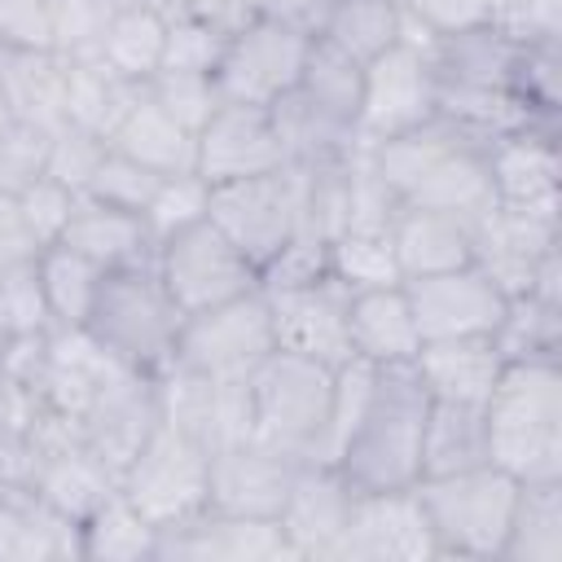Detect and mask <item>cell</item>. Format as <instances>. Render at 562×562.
Segmentation results:
<instances>
[{"label":"cell","instance_id":"cell-24","mask_svg":"<svg viewBox=\"0 0 562 562\" xmlns=\"http://www.w3.org/2000/svg\"><path fill=\"white\" fill-rule=\"evenodd\" d=\"M413 369H417L430 400L483 408V400L492 395V386L505 369V356L496 351L492 334H483V338H439V342H422V351L413 356Z\"/></svg>","mask_w":562,"mask_h":562},{"label":"cell","instance_id":"cell-27","mask_svg":"<svg viewBox=\"0 0 562 562\" xmlns=\"http://www.w3.org/2000/svg\"><path fill=\"white\" fill-rule=\"evenodd\" d=\"M0 92L9 119L57 132L66 123V61L53 48H0Z\"/></svg>","mask_w":562,"mask_h":562},{"label":"cell","instance_id":"cell-57","mask_svg":"<svg viewBox=\"0 0 562 562\" xmlns=\"http://www.w3.org/2000/svg\"><path fill=\"white\" fill-rule=\"evenodd\" d=\"M0 492H4V483H0Z\"/></svg>","mask_w":562,"mask_h":562},{"label":"cell","instance_id":"cell-56","mask_svg":"<svg viewBox=\"0 0 562 562\" xmlns=\"http://www.w3.org/2000/svg\"><path fill=\"white\" fill-rule=\"evenodd\" d=\"M4 342H9V334H4V329H0V351H4Z\"/></svg>","mask_w":562,"mask_h":562},{"label":"cell","instance_id":"cell-3","mask_svg":"<svg viewBox=\"0 0 562 562\" xmlns=\"http://www.w3.org/2000/svg\"><path fill=\"white\" fill-rule=\"evenodd\" d=\"M180 321L184 316L171 303L167 285L158 281L154 263H136V268H114L101 277L83 334L110 360L154 378L176 360Z\"/></svg>","mask_w":562,"mask_h":562},{"label":"cell","instance_id":"cell-20","mask_svg":"<svg viewBox=\"0 0 562 562\" xmlns=\"http://www.w3.org/2000/svg\"><path fill=\"white\" fill-rule=\"evenodd\" d=\"M496 206H562L558 123H522L487 145Z\"/></svg>","mask_w":562,"mask_h":562},{"label":"cell","instance_id":"cell-58","mask_svg":"<svg viewBox=\"0 0 562 562\" xmlns=\"http://www.w3.org/2000/svg\"><path fill=\"white\" fill-rule=\"evenodd\" d=\"M0 263H4V259H0Z\"/></svg>","mask_w":562,"mask_h":562},{"label":"cell","instance_id":"cell-30","mask_svg":"<svg viewBox=\"0 0 562 562\" xmlns=\"http://www.w3.org/2000/svg\"><path fill=\"white\" fill-rule=\"evenodd\" d=\"M154 553H158V527L119 487L79 522L83 562H154Z\"/></svg>","mask_w":562,"mask_h":562},{"label":"cell","instance_id":"cell-8","mask_svg":"<svg viewBox=\"0 0 562 562\" xmlns=\"http://www.w3.org/2000/svg\"><path fill=\"white\" fill-rule=\"evenodd\" d=\"M119 492L162 531L206 509L211 492V452L180 435L176 426L158 422L140 452L119 474Z\"/></svg>","mask_w":562,"mask_h":562},{"label":"cell","instance_id":"cell-31","mask_svg":"<svg viewBox=\"0 0 562 562\" xmlns=\"http://www.w3.org/2000/svg\"><path fill=\"white\" fill-rule=\"evenodd\" d=\"M140 92L145 83L114 75L105 61H75L66 66V123L88 127L110 140V132L140 101Z\"/></svg>","mask_w":562,"mask_h":562},{"label":"cell","instance_id":"cell-54","mask_svg":"<svg viewBox=\"0 0 562 562\" xmlns=\"http://www.w3.org/2000/svg\"><path fill=\"white\" fill-rule=\"evenodd\" d=\"M9 119V105H4V92H0V123Z\"/></svg>","mask_w":562,"mask_h":562},{"label":"cell","instance_id":"cell-25","mask_svg":"<svg viewBox=\"0 0 562 562\" xmlns=\"http://www.w3.org/2000/svg\"><path fill=\"white\" fill-rule=\"evenodd\" d=\"M61 246L79 250L83 259H92L101 272L114 268H136V263H154V233L145 224V215L136 211H119L110 202H97L88 193L75 198V211L66 220Z\"/></svg>","mask_w":562,"mask_h":562},{"label":"cell","instance_id":"cell-6","mask_svg":"<svg viewBox=\"0 0 562 562\" xmlns=\"http://www.w3.org/2000/svg\"><path fill=\"white\" fill-rule=\"evenodd\" d=\"M206 220L263 272L290 246V237L303 228L299 171L285 162V167L263 171V176L211 184Z\"/></svg>","mask_w":562,"mask_h":562},{"label":"cell","instance_id":"cell-33","mask_svg":"<svg viewBox=\"0 0 562 562\" xmlns=\"http://www.w3.org/2000/svg\"><path fill=\"white\" fill-rule=\"evenodd\" d=\"M487 461V426L483 408L474 404H443L430 400L426 430H422V479L452 474Z\"/></svg>","mask_w":562,"mask_h":562},{"label":"cell","instance_id":"cell-5","mask_svg":"<svg viewBox=\"0 0 562 562\" xmlns=\"http://www.w3.org/2000/svg\"><path fill=\"white\" fill-rule=\"evenodd\" d=\"M334 364L272 351L250 378V435L285 457L325 461L329 435V404H334Z\"/></svg>","mask_w":562,"mask_h":562},{"label":"cell","instance_id":"cell-2","mask_svg":"<svg viewBox=\"0 0 562 562\" xmlns=\"http://www.w3.org/2000/svg\"><path fill=\"white\" fill-rule=\"evenodd\" d=\"M483 426L487 461L518 483L562 479V360H505Z\"/></svg>","mask_w":562,"mask_h":562},{"label":"cell","instance_id":"cell-44","mask_svg":"<svg viewBox=\"0 0 562 562\" xmlns=\"http://www.w3.org/2000/svg\"><path fill=\"white\" fill-rule=\"evenodd\" d=\"M48 127L26 123V119H4L0 123V189L22 193L35 184L48 167Z\"/></svg>","mask_w":562,"mask_h":562},{"label":"cell","instance_id":"cell-16","mask_svg":"<svg viewBox=\"0 0 562 562\" xmlns=\"http://www.w3.org/2000/svg\"><path fill=\"white\" fill-rule=\"evenodd\" d=\"M356 505V487L334 461H299L294 483L285 492V505L277 514L281 540L290 558H329L338 553V540L347 531Z\"/></svg>","mask_w":562,"mask_h":562},{"label":"cell","instance_id":"cell-53","mask_svg":"<svg viewBox=\"0 0 562 562\" xmlns=\"http://www.w3.org/2000/svg\"><path fill=\"white\" fill-rule=\"evenodd\" d=\"M18 255H35V241H31L26 224H22L18 193L0 189V259H18Z\"/></svg>","mask_w":562,"mask_h":562},{"label":"cell","instance_id":"cell-49","mask_svg":"<svg viewBox=\"0 0 562 562\" xmlns=\"http://www.w3.org/2000/svg\"><path fill=\"white\" fill-rule=\"evenodd\" d=\"M400 13H404V40L413 44L487 22L483 0H400Z\"/></svg>","mask_w":562,"mask_h":562},{"label":"cell","instance_id":"cell-32","mask_svg":"<svg viewBox=\"0 0 562 562\" xmlns=\"http://www.w3.org/2000/svg\"><path fill=\"white\" fill-rule=\"evenodd\" d=\"M492 342L505 360H562V299L540 290L509 294Z\"/></svg>","mask_w":562,"mask_h":562},{"label":"cell","instance_id":"cell-45","mask_svg":"<svg viewBox=\"0 0 562 562\" xmlns=\"http://www.w3.org/2000/svg\"><path fill=\"white\" fill-rule=\"evenodd\" d=\"M224 31L202 18V13H184L167 22V48H162V66L158 70H198V75H215L220 53H224Z\"/></svg>","mask_w":562,"mask_h":562},{"label":"cell","instance_id":"cell-23","mask_svg":"<svg viewBox=\"0 0 562 562\" xmlns=\"http://www.w3.org/2000/svg\"><path fill=\"white\" fill-rule=\"evenodd\" d=\"M347 342H351V356L364 364H413V356L422 351V334H417L404 281L351 290Z\"/></svg>","mask_w":562,"mask_h":562},{"label":"cell","instance_id":"cell-55","mask_svg":"<svg viewBox=\"0 0 562 562\" xmlns=\"http://www.w3.org/2000/svg\"><path fill=\"white\" fill-rule=\"evenodd\" d=\"M483 4H487V13H492V9H496V4H505V0H483Z\"/></svg>","mask_w":562,"mask_h":562},{"label":"cell","instance_id":"cell-1","mask_svg":"<svg viewBox=\"0 0 562 562\" xmlns=\"http://www.w3.org/2000/svg\"><path fill=\"white\" fill-rule=\"evenodd\" d=\"M430 395L413 364H373V386L334 465L356 492H400L422 479Z\"/></svg>","mask_w":562,"mask_h":562},{"label":"cell","instance_id":"cell-12","mask_svg":"<svg viewBox=\"0 0 562 562\" xmlns=\"http://www.w3.org/2000/svg\"><path fill=\"white\" fill-rule=\"evenodd\" d=\"M430 114H435V75L426 61V44L400 40L364 66L360 114H356L360 145L400 136V132L426 123Z\"/></svg>","mask_w":562,"mask_h":562},{"label":"cell","instance_id":"cell-43","mask_svg":"<svg viewBox=\"0 0 562 562\" xmlns=\"http://www.w3.org/2000/svg\"><path fill=\"white\" fill-rule=\"evenodd\" d=\"M158 180H162L158 171H149V167H140L136 158H127V154H119L114 145H105V154H101V162H97V171H92V180H88L83 193L97 198V202H110V206H119V211L145 215V206H149Z\"/></svg>","mask_w":562,"mask_h":562},{"label":"cell","instance_id":"cell-51","mask_svg":"<svg viewBox=\"0 0 562 562\" xmlns=\"http://www.w3.org/2000/svg\"><path fill=\"white\" fill-rule=\"evenodd\" d=\"M0 48H48V0H0Z\"/></svg>","mask_w":562,"mask_h":562},{"label":"cell","instance_id":"cell-4","mask_svg":"<svg viewBox=\"0 0 562 562\" xmlns=\"http://www.w3.org/2000/svg\"><path fill=\"white\" fill-rule=\"evenodd\" d=\"M435 558H461V562H501L505 527L514 514L518 479L501 465L483 461L452 474H430L413 483Z\"/></svg>","mask_w":562,"mask_h":562},{"label":"cell","instance_id":"cell-50","mask_svg":"<svg viewBox=\"0 0 562 562\" xmlns=\"http://www.w3.org/2000/svg\"><path fill=\"white\" fill-rule=\"evenodd\" d=\"M487 22L514 44H562V0H505Z\"/></svg>","mask_w":562,"mask_h":562},{"label":"cell","instance_id":"cell-19","mask_svg":"<svg viewBox=\"0 0 562 562\" xmlns=\"http://www.w3.org/2000/svg\"><path fill=\"white\" fill-rule=\"evenodd\" d=\"M299 457H285L268 443H259L255 435L241 443H228L220 452H211V492H206V509L220 514H237V518H272L285 505V492L294 483Z\"/></svg>","mask_w":562,"mask_h":562},{"label":"cell","instance_id":"cell-7","mask_svg":"<svg viewBox=\"0 0 562 562\" xmlns=\"http://www.w3.org/2000/svg\"><path fill=\"white\" fill-rule=\"evenodd\" d=\"M154 272L167 285L180 316L206 312L215 303H228L237 294L259 290V268L202 215L154 246Z\"/></svg>","mask_w":562,"mask_h":562},{"label":"cell","instance_id":"cell-38","mask_svg":"<svg viewBox=\"0 0 562 562\" xmlns=\"http://www.w3.org/2000/svg\"><path fill=\"white\" fill-rule=\"evenodd\" d=\"M509 97L536 123H558L562 110V44H518L509 66Z\"/></svg>","mask_w":562,"mask_h":562},{"label":"cell","instance_id":"cell-37","mask_svg":"<svg viewBox=\"0 0 562 562\" xmlns=\"http://www.w3.org/2000/svg\"><path fill=\"white\" fill-rule=\"evenodd\" d=\"M162 48H167V22L158 13H149V9H114L97 61H105L123 79L145 83L162 66Z\"/></svg>","mask_w":562,"mask_h":562},{"label":"cell","instance_id":"cell-22","mask_svg":"<svg viewBox=\"0 0 562 562\" xmlns=\"http://www.w3.org/2000/svg\"><path fill=\"white\" fill-rule=\"evenodd\" d=\"M474 224L479 220L457 215V211H435V206L400 202L395 215H391V228H386L400 281L435 277V272L474 263Z\"/></svg>","mask_w":562,"mask_h":562},{"label":"cell","instance_id":"cell-34","mask_svg":"<svg viewBox=\"0 0 562 562\" xmlns=\"http://www.w3.org/2000/svg\"><path fill=\"white\" fill-rule=\"evenodd\" d=\"M360 88H364V66H360L356 57H347L342 48H334L329 40L312 35L294 92H299L303 101H312L321 114H329V119H338L342 127L356 132Z\"/></svg>","mask_w":562,"mask_h":562},{"label":"cell","instance_id":"cell-26","mask_svg":"<svg viewBox=\"0 0 562 562\" xmlns=\"http://www.w3.org/2000/svg\"><path fill=\"white\" fill-rule=\"evenodd\" d=\"M0 558L13 562H83L79 558V522L57 514L31 487L0 492Z\"/></svg>","mask_w":562,"mask_h":562},{"label":"cell","instance_id":"cell-41","mask_svg":"<svg viewBox=\"0 0 562 562\" xmlns=\"http://www.w3.org/2000/svg\"><path fill=\"white\" fill-rule=\"evenodd\" d=\"M0 329L9 338H18V334H48L53 329L35 255H18V259L0 263Z\"/></svg>","mask_w":562,"mask_h":562},{"label":"cell","instance_id":"cell-9","mask_svg":"<svg viewBox=\"0 0 562 562\" xmlns=\"http://www.w3.org/2000/svg\"><path fill=\"white\" fill-rule=\"evenodd\" d=\"M277 351L263 285L180 321L176 364L211 382H246Z\"/></svg>","mask_w":562,"mask_h":562},{"label":"cell","instance_id":"cell-40","mask_svg":"<svg viewBox=\"0 0 562 562\" xmlns=\"http://www.w3.org/2000/svg\"><path fill=\"white\" fill-rule=\"evenodd\" d=\"M110 18H114L110 0H48V48L66 66L97 61Z\"/></svg>","mask_w":562,"mask_h":562},{"label":"cell","instance_id":"cell-42","mask_svg":"<svg viewBox=\"0 0 562 562\" xmlns=\"http://www.w3.org/2000/svg\"><path fill=\"white\" fill-rule=\"evenodd\" d=\"M145 97L189 132H198L224 101L215 88V75H198V70H154L145 79Z\"/></svg>","mask_w":562,"mask_h":562},{"label":"cell","instance_id":"cell-46","mask_svg":"<svg viewBox=\"0 0 562 562\" xmlns=\"http://www.w3.org/2000/svg\"><path fill=\"white\" fill-rule=\"evenodd\" d=\"M206 193H211V184L198 171L162 176L154 198H149V206H145V224H149L154 241L176 233V228H184V224H193V220H202L206 215Z\"/></svg>","mask_w":562,"mask_h":562},{"label":"cell","instance_id":"cell-21","mask_svg":"<svg viewBox=\"0 0 562 562\" xmlns=\"http://www.w3.org/2000/svg\"><path fill=\"white\" fill-rule=\"evenodd\" d=\"M290 558L281 527L272 518H237L202 509L176 527L158 531L154 562H272Z\"/></svg>","mask_w":562,"mask_h":562},{"label":"cell","instance_id":"cell-11","mask_svg":"<svg viewBox=\"0 0 562 562\" xmlns=\"http://www.w3.org/2000/svg\"><path fill=\"white\" fill-rule=\"evenodd\" d=\"M312 35L272 22V18H246L241 26L228 31L220 66H215V88L224 101H246V105H272L299 83L303 57H307Z\"/></svg>","mask_w":562,"mask_h":562},{"label":"cell","instance_id":"cell-18","mask_svg":"<svg viewBox=\"0 0 562 562\" xmlns=\"http://www.w3.org/2000/svg\"><path fill=\"white\" fill-rule=\"evenodd\" d=\"M422 558H435V544L417 492L413 487L356 492L334 562H422Z\"/></svg>","mask_w":562,"mask_h":562},{"label":"cell","instance_id":"cell-52","mask_svg":"<svg viewBox=\"0 0 562 562\" xmlns=\"http://www.w3.org/2000/svg\"><path fill=\"white\" fill-rule=\"evenodd\" d=\"M250 9L259 18H272V22H285L303 35H316L321 22H325V9L329 0H250Z\"/></svg>","mask_w":562,"mask_h":562},{"label":"cell","instance_id":"cell-10","mask_svg":"<svg viewBox=\"0 0 562 562\" xmlns=\"http://www.w3.org/2000/svg\"><path fill=\"white\" fill-rule=\"evenodd\" d=\"M158 426V386L149 373H136L127 364H110L83 408L75 413L79 443L119 479L127 461L140 452V443Z\"/></svg>","mask_w":562,"mask_h":562},{"label":"cell","instance_id":"cell-48","mask_svg":"<svg viewBox=\"0 0 562 562\" xmlns=\"http://www.w3.org/2000/svg\"><path fill=\"white\" fill-rule=\"evenodd\" d=\"M75 198H79V193L66 189V184H57L53 176H40L35 184H26V189L18 193V211H22V224H26L31 241H35V250L61 241L66 220H70V211H75Z\"/></svg>","mask_w":562,"mask_h":562},{"label":"cell","instance_id":"cell-17","mask_svg":"<svg viewBox=\"0 0 562 562\" xmlns=\"http://www.w3.org/2000/svg\"><path fill=\"white\" fill-rule=\"evenodd\" d=\"M404 290H408L422 342L483 338V334L496 329V321L505 312L501 285L487 272H479L474 263L448 268V272H435V277H413V281H404Z\"/></svg>","mask_w":562,"mask_h":562},{"label":"cell","instance_id":"cell-47","mask_svg":"<svg viewBox=\"0 0 562 562\" xmlns=\"http://www.w3.org/2000/svg\"><path fill=\"white\" fill-rule=\"evenodd\" d=\"M105 145H110L105 136H97L88 127H75V123H61L48 136V167H44V176H53L57 184L83 193L92 171H97V162H101V154H105Z\"/></svg>","mask_w":562,"mask_h":562},{"label":"cell","instance_id":"cell-28","mask_svg":"<svg viewBox=\"0 0 562 562\" xmlns=\"http://www.w3.org/2000/svg\"><path fill=\"white\" fill-rule=\"evenodd\" d=\"M110 145L127 158H136L140 167L158 171V176H184L193 171V154H198V132H189L184 123H176L167 110H158L145 92L140 101L123 114V123L110 132Z\"/></svg>","mask_w":562,"mask_h":562},{"label":"cell","instance_id":"cell-13","mask_svg":"<svg viewBox=\"0 0 562 562\" xmlns=\"http://www.w3.org/2000/svg\"><path fill=\"white\" fill-rule=\"evenodd\" d=\"M263 299H268L277 351H294V356H307L334 369L351 360V342H347L351 290L334 272L316 281H299V285H268Z\"/></svg>","mask_w":562,"mask_h":562},{"label":"cell","instance_id":"cell-36","mask_svg":"<svg viewBox=\"0 0 562 562\" xmlns=\"http://www.w3.org/2000/svg\"><path fill=\"white\" fill-rule=\"evenodd\" d=\"M35 268H40V285H44V303L53 316V329H83L88 307L97 299L101 285V268L92 259H83L79 250L53 241L35 250Z\"/></svg>","mask_w":562,"mask_h":562},{"label":"cell","instance_id":"cell-14","mask_svg":"<svg viewBox=\"0 0 562 562\" xmlns=\"http://www.w3.org/2000/svg\"><path fill=\"white\" fill-rule=\"evenodd\" d=\"M154 386H158V422L198 439L206 452L250 439L246 382H211L171 360L162 373H154Z\"/></svg>","mask_w":562,"mask_h":562},{"label":"cell","instance_id":"cell-39","mask_svg":"<svg viewBox=\"0 0 562 562\" xmlns=\"http://www.w3.org/2000/svg\"><path fill=\"white\" fill-rule=\"evenodd\" d=\"M329 272L347 290H369V285H395V250L386 228H342L329 241Z\"/></svg>","mask_w":562,"mask_h":562},{"label":"cell","instance_id":"cell-15","mask_svg":"<svg viewBox=\"0 0 562 562\" xmlns=\"http://www.w3.org/2000/svg\"><path fill=\"white\" fill-rule=\"evenodd\" d=\"M277 167H285V145L277 136L268 105L220 101V110L198 127L193 171L206 184L246 180V176H263Z\"/></svg>","mask_w":562,"mask_h":562},{"label":"cell","instance_id":"cell-29","mask_svg":"<svg viewBox=\"0 0 562 562\" xmlns=\"http://www.w3.org/2000/svg\"><path fill=\"white\" fill-rule=\"evenodd\" d=\"M501 562H562V479L518 483Z\"/></svg>","mask_w":562,"mask_h":562},{"label":"cell","instance_id":"cell-35","mask_svg":"<svg viewBox=\"0 0 562 562\" xmlns=\"http://www.w3.org/2000/svg\"><path fill=\"white\" fill-rule=\"evenodd\" d=\"M316 35L342 48L347 57H356L360 66H369L373 57H382L391 44L404 40V13L400 0H329Z\"/></svg>","mask_w":562,"mask_h":562}]
</instances>
